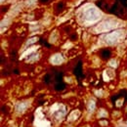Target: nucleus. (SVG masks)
<instances>
[{"instance_id": "obj_1", "label": "nucleus", "mask_w": 127, "mask_h": 127, "mask_svg": "<svg viewBox=\"0 0 127 127\" xmlns=\"http://www.w3.org/2000/svg\"><path fill=\"white\" fill-rule=\"evenodd\" d=\"M84 19L88 22H96L100 19V13L99 11L94 8V7H91V8H88L85 12H84Z\"/></svg>"}, {"instance_id": "obj_8", "label": "nucleus", "mask_w": 127, "mask_h": 127, "mask_svg": "<svg viewBox=\"0 0 127 127\" xmlns=\"http://www.w3.org/2000/svg\"><path fill=\"white\" fill-rule=\"evenodd\" d=\"M27 3H28V5H32V4L36 3V0H28Z\"/></svg>"}, {"instance_id": "obj_6", "label": "nucleus", "mask_w": 127, "mask_h": 127, "mask_svg": "<svg viewBox=\"0 0 127 127\" xmlns=\"http://www.w3.org/2000/svg\"><path fill=\"white\" fill-rule=\"evenodd\" d=\"M96 108V104L94 101H90L89 104H88V111H93Z\"/></svg>"}, {"instance_id": "obj_5", "label": "nucleus", "mask_w": 127, "mask_h": 127, "mask_svg": "<svg viewBox=\"0 0 127 127\" xmlns=\"http://www.w3.org/2000/svg\"><path fill=\"white\" fill-rule=\"evenodd\" d=\"M26 109H27V104H25V103H21L17 106V111L19 112H23Z\"/></svg>"}, {"instance_id": "obj_4", "label": "nucleus", "mask_w": 127, "mask_h": 127, "mask_svg": "<svg viewBox=\"0 0 127 127\" xmlns=\"http://www.w3.org/2000/svg\"><path fill=\"white\" fill-rule=\"evenodd\" d=\"M64 59L62 57V55L60 54H56L55 56H53V58L51 59V63L54 64H60L61 63H63Z\"/></svg>"}, {"instance_id": "obj_9", "label": "nucleus", "mask_w": 127, "mask_h": 127, "mask_svg": "<svg viewBox=\"0 0 127 127\" xmlns=\"http://www.w3.org/2000/svg\"><path fill=\"white\" fill-rule=\"evenodd\" d=\"M111 66H115V62L114 61H112L111 63Z\"/></svg>"}, {"instance_id": "obj_7", "label": "nucleus", "mask_w": 127, "mask_h": 127, "mask_svg": "<svg viewBox=\"0 0 127 127\" xmlns=\"http://www.w3.org/2000/svg\"><path fill=\"white\" fill-rule=\"evenodd\" d=\"M38 41V37H32L31 39H29L28 40V42H27V45H29V46H31L32 44H34L35 42H37Z\"/></svg>"}, {"instance_id": "obj_2", "label": "nucleus", "mask_w": 127, "mask_h": 127, "mask_svg": "<svg viewBox=\"0 0 127 127\" xmlns=\"http://www.w3.org/2000/svg\"><path fill=\"white\" fill-rule=\"evenodd\" d=\"M120 33H121L120 31H115V32L108 34V35L106 36V42L109 43V44H113V43H115V42L118 40V38L120 37Z\"/></svg>"}, {"instance_id": "obj_3", "label": "nucleus", "mask_w": 127, "mask_h": 127, "mask_svg": "<svg viewBox=\"0 0 127 127\" xmlns=\"http://www.w3.org/2000/svg\"><path fill=\"white\" fill-rule=\"evenodd\" d=\"M113 28V24L110 21H106L103 22L98 28H97V32H105V31H109Z\"/></svg>"}]
</instances>
